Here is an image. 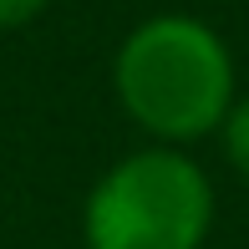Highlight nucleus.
<instances>
[{"instance_id":"f257e3e1","label":"nucleus","mask_w":249,"mask_h":249,"mask_svg":"<svg viewBox=\"0 0 249 249\" xmlns=\"http://www.w3.org/2000/svg\"><path fill=\"white\" fill-rule=\"evenodd\" d=\"M117 97L158 138H198L229 117V51L198 20L158 16L117 51Z\"/></svg>"},{"instance_id":"f03ea898","label":"nucleus","mask_w":249,"mask_h":249,"mask_svg":"<svg viewBox=\"0 0 249 249\" xmlns=\"http://www.w3.org/2000/svg\"><path fill=\"white\" fill-rule=\"evenodd\" d=\"M213 219L209 178L178 153H138L117 163L87 198L92 249H198Z\"/></svg>"},{"instance_id":"7ed1b4c3","label":"nucleus","mask_w":249,"mask_h":249,"mask_svg":"<svg viewBox=\"0 0 249 249\" xmlns=\"http://www.w3.org/2000/svg\"><path fill=\"white\" fill-rule=\"evenodd\" d=\"M224 148H229V163L249 178V102L229 107V117H224Z\"/></svg>"},{"instance_id":"20e7f679","label":"nucleus","mask_w":249,"mask_h":249,"mask_svg":"<svg viewBox=\"0 0 249 249\" xmlns=\"http://www.w3.org/2000/svg\"><path fill=\"white\" fill-rule=\"evenodd\" d=\"M41 5H46V0H0V31L5 26H26Z\"/></svg>"}]
</instances>
